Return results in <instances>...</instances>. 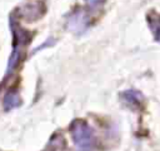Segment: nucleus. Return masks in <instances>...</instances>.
Here are the masks:
<instances>
[{"mask_svg":"<svg viewBox=\"0 0 160 151\" xmlns=\"http://www.w3.org/2000/svg\"><path fill=\"white\" fill-rule=\"evenodd\" d=\"M76 151H94L96 139L92 129L84 121H74L70 127Z\"/></svg>","mask_w":160,"mask_h":151,"instance_id":"nucleus-1","label":"nucleus"},{"mask_svg":"<svg viewBox=\"0 0 160 151\" xmlns=\"http://www.w3.org/2000/svg\"><path fill=\"white\" fill-rule=\"evenodd\" d=\"M66 25H68V29L70 31H72L75 34H81L86 30V27L89 25L88 15L82 10H78L69 16Z\"/></svg>","mask_w":160,"mask_h":151,"instance_id":"nucleus-2","label":"nucleus"},{"mask_svg":"<svg viewBox=\"0 0 160 151\" xmlns=\"http://www.w3.org/2000/svg\"><path fill=\"white\" fill-rule=\"evenodd\" d=\"M20 104H21V99H20V95L16 91H9L5 95L4 101H2L5 111H10L12 109H16L18 106H20Z\"/></svg>","mask_w":160,"mask_h":151,"instance_id":"nucleus-3","label":"nucleus"},{"mask_svg":"<svg viewBox=\"0 0 160 151\" xmlns=\"http://www.w3.org/2000/svg\"><path fill=\"white\" fill-rule=\"evenodd\" d=\"M42 5L41 4H31L26 5L22 9V15L26 20H35L42 15Z\"/></svg>","mask_w":160,"mask_h":151,"instance_id":"nucleus-4","label":"nucleus"},{"mask_svg":"<svg viewBox=\"0 0 160 151\" xmlns=\"http://www.w3.org/2000/svg\"><path fill=\"white\" fill-rule=\"evenodd\" d=\"M122 96H124L125 101L129 104H136L140 101V95L138 92H134V91H126L122 94Z\"/></svg>","mask_w":160,"mask_h":151,"instance_id":"nucleus-5","label":"nucleus"},{"mask_svg":"<svg viewBox=\"0 0 160 151\" xmlns=\"http://www.w3.org/2000/svg\"><path fill=\"white\" fill-rule=\"evenodd\" d=\"M105 0H85V2L88 4V6H90L91 9H95L98 6H100Z\"/></svg>","mask_w":160,"mask_h":151,"instance_id":"nucleus-6","label":"nucleus"}]
</instances>
